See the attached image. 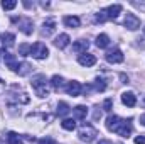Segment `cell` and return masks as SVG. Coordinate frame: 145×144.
<instances>
[{
    "instance_id": "1",
    "label": "cell",
    "mask_w": 145,
    "mask_h": 144,
    "mask_svg": "<svg viewBox=\"0 0 145 144\" xmlns=\"http://www.w3.org/2000/svg\"><path fill=\"white\" fill-rule=\"evenodd\" d=\"M106 129L111 132H116L121 137H128L132 134V124L127 119H120L118 115H108L106 119Z\"/></svg>"
},
{
    "instance_id": "2",
    "label": "cell",
    "mask_w": 145,
    "mask_h": 144,
    "mask_svg": "<svg viewBox=\"0 0 145 144\" xmlns=\"http://www.w3.org/2000/svg\"><path fill=\"white\" fill-rule=\"evenodd\" d=\"M31 85H32V88H34V92H36L37 97L44 98V97L49 95V90H47V80H46L44 75H36V76L32 78Z\"/></svg>"
},
{
    "instance_id": "3",
    "label": "cell",
    "mask_w": 145,
    "mask_h": 144,
    "mask_svg": "<svg viewBox=\"0 0 145 144\" xmlns=\"http://www.w3.org/2000/svg\"><path fill=\"white\" fill-rule=\"evenodd\" d=\"M79 139L81 141H84V143H91V141H95L96 139V136H98V131L91 126V124H84L81 129H79Z\"/></svg>"
},
{
    "instance_id": "4",
    "label": "cell",
    "mask_w": 145,
    "mask_h": 144,
    "mask_svg": "<svg viewBox=\"0 0 145 144\" xmlns=\"http://www.w3.org/2000/svg\"><path fill=\"white\" fill-rule=\"evenodd\" d=\"M49 54V49L44 42H36L34 46H31V56L36 59H46Z\"/></svg>"
},
{
    "instance_id": "5",
    "label": "cell",
    "mask_w": 145,
    "mask_h": 144,
    "mask_svg": "<svg viewBox=\"0 0 145 144\" xmlns=\"http://www.w3.org/2000/svg\"><path fill=\"white\" fill-rule=\"evenodd\" d=\"M14 22H19V29L24 32V34H32L34 32V22H32V19H29V17H14L12 19Z\"/></svg>"
},
{
    "instance_id": "6",
    "label": "cell",
    "mask_w": 145,
    "mask_h": 144,
    "mask_svg": "<svg viewBox=\"0 0 145 144\" xmlns=\"http://www.w3.org/2000/svg\"><path fill=\"white\" fill-rule=\"evenodd\" d=\"M123 24H125V27H127V29L135 31V29H138V27H140V19H138L135 14H130V12H128V14L125 15V22H123Z\"/></svg>"
},
{
    "instance_id": "7",
    "label": "cell",
    "mask_w": 145,
    "mask_h": 144,
    "mask_svg": "<svg viewBox=\"0 0 145 144\" xmlns=\"http://www.w3.org/2000/svg\"><path fill=\"white\" fill-rule=\"evenodd\" d=\"M105 58H106V61L111 63V65L121 63V61L125 59V56H123V53H121L120 49H111V51H108V53L105 54Z\"/></svg>"
},
{
    "instance_id": "8",
    "label": "cell",
    "mask_w": 145,
    "mask_h": 144,
    "mask_svg": "<svg viewBox=\"0 0 145 144\" xmlns=\"http://www.w3.org/2000/svg\"><path fill=\"white\" fill-rule=\"evenodd\" d=\"M121 10H123V7L120 3H115V5H110V7L105 9V14H106L108 20H111V19H116L118 14H121Z\"/></svg>"
},
{
    "instance_id": "9",
    "label": "cell",
    "mask_w": 145,
    "mask_h": 144,
    "mask_svg": "<svg viewBox=\"0 0 145 144\" xmlns=\"http://www.w3.org/2000/svg\"><path fill=\"white\" fill-rule=\"evenodd\" d=\"M78 61H79V65H81V66L89 68V66H93V65L96 63V58H95L93 54H89V53H84V54H79Z\"/></svg>"
},
{
    "instance_id": "10",
    "label": "cell",
    "mask_w": 145,
    "mask_h": 144,
    "mask_svg": "<svg viewBox=\"0 0 145 144\" xmlns=\"http://www.w3.org/2000/svg\"><path fill=\"white\" fill-rule=\"evenodd\" d=\"M81 90H83V87H81L79 81H69L68 87H66V92H68V95H71V97L81 95Z\"/></svg>"
},
{
    "instance_id": "11",
    "label": "cell",
    "mask_w": 145,
    "mask_h": 144,
    "mask_svg": "<svg viewBox=\"0 0 145 144\" xmlns=\"http://www.w3.org/2000/svg\"><path fill=\"white\" fill-rule=\"evenodd\" d=\"M121 102L127 107H135L137 105V97H135L133 92H125V93H121Z\"/></svg>"
},
{
    "instance_id": "12",
    "label": "cell",
    "mask_w": 145,
    "mask_h": 144,
    "mask_svg": "<svg viewBox=\"0 0 145 144\" xmlns=\"http://www.w3.org/2000/svg\"><path fill=\"white\" fill-rule=\"evenodd\" d=\"M88 46H89V42H88V41L79 39V41H76V42L72 44V51H74V53H78V54H84V53H86V49H88Z\"/></svg>"
},
{
    "instance_id": "13",
    "label": "cell",
    "mask_w": 145,
    "mask_h": 144,
    "mask_svg": "<svg viewBox=\"0 0 145 144\" xmlns=\"http://www.w3.org/2000/svg\"><path fill=\"white\" fill-rule=\"evenodd\" d=\"M3 61H5V65H7V68H10L12 71H17V58L14 56V54H10V53H5L3 54Z\"/></svg>"
},
{
    "instance_id": "14",
    "label": "cell",
    "mask_w": 145,
    "mask_h": 144,
    "mask_svg": "<svg viewBox=\"0 0 145 144\" xmlns=\"http://www.w3.org/2000/svg\"><path fill=\"white\" fill-rule=\"evenodd\" d=\"M63 24L69 29H76V27H79L81 22H79V17H76V15H66L63 19Z\"/></svg>"
},
{
    "instance_id": "15",
    "label": "cell",
    "mask_w": 145,
    "mask_h": 144,
    "mask_svg": "<svg viewBox=\"0 0 145 144\" xmlns=\"http://www.w3.org/2000/svg\"><path fill=\"white\" fill-rule=\"evenodd\" d=\"M54 31H56V22H54V19H47V20L44 22V26H42V34H44V36H51V34H54Z\"/></svg>"
},
{
    "instance_id": "16",
    "label": "cell",
    "mask_w": 145,
    "mask_h": 144,
    "mask_svg": "<svg viewBox=\"0 0 145 144\" xmlns=\"http://www.w3.org/2000/svg\"><path fill=\"white\" fill-rule=\"evenodd\" d=\"M69 41H71V37L68 36V34H59V36L56 37V41H54V46L59 48V49H64L69 44Z\"/></svg>"
},
{
    "instance_id": "17",
    "label": "cell",
    "mask_w": 145,
    "mask_h": 144,
    "mask_svg": "<svg viewBox=\"0 0 145 144\" xmlns=\"http://www.w3.org/2000/svg\"><path fill=\"white\" fill-rule=\"evenodd\" d=\"M72 114H74V119L83 120V119H86V115H88V107H84V105H78V107L72 108Z\"/></svg>"
},
{
    "instance_id": "18",
    "label": "cell",
    "mask_w": 145,
    "mask_h": 144,
    "mask_svg": "<svg viewBox=\"0 0 145 144\" xmlns=\"http://www.w3.org/2000/svg\"><path fill=\"white\" fill-rule=\"evenodd\" d=\"M2 44L5 46V48H12L14 46V41H15V36L14 34H10V32H5V34H2Z\"/></svg>"
},
{
    "instance_id": "19",
    "label": "cell",
    "mask_w": 145,
    "mask_h": 144,
    "mask_svg": "<svg viewBox=\"0 0 145 144\" xmlns=\"http://www.w3.org/2000/svg\"><path fill=\"white\" fill-rule=\"evenodd\" d=\"M69 110L71 107L66 104V102H59V105H57V110H56V114L59 115V117H64V115H68L69 114Z\"/></svg>"
},
{
    "instance_id": "20",
    "label": "cell",
    "mask_w": 145,
    "mask_h": 144,
    "mask_svg": "<svg viewBox=\"0 0 145 144\" xmlns=\"http://www.w3.org/2000/svg\"><path fill=\"white\" fill-rule=\"evenodd\" d=\"M7 144H22V137L17 132H8L7 134Z\"/></svg>"
},
{
    "instance_id": "21",
    "label": "cell",
    "mask_w": 145,
    "mask_h": 144,
    "mask_svg": "<svg viewBox=\"0 0 145 144\" xmlns=\"http://www.w3.org/2000/svg\"><path fill=\"white\" fill-rule=\"evenodd\" d=\"M63 81H64V80H63V76H59V75H54V76L51 78V81H49V83H51V87H52L54 90H59V88L63 87Z\"/></svg>"
},
{
    "instance_id": "22",
    "label": "cell",
    "mask_w": 145,
    "mask_h": 144,
    "mask_svg": "<svg viewBox=\"0 0 145 144\" xmlns=\"http://www.w3.org/2000/svg\"><path fill=\"white\" fill-rule=\"evenodd\" d=\"M108 44H110V37L106 36V34H100V36L96 37V46H98V48L103 49V48H106Z\"/></svg>"
},
{
    "instance_id": "23",
    "label": "cell",
    "mask_w": 145,
    "mask_h": 144,
    "mask_svg": "<svg viewBox=\"0 0 145 144\" xmlns=\"http://www.w3.org/2000/svg\"><path fill=\"white\" fill-rule=\"evenodd\" d=\"M61 127L66 129V131H74L76 129V122H74V119H64L61 122Z\"/></svg>"
},
{
    "instance_id": "24",
    "label": "cell",
    "mask_w": 145,
    "mask_h": 144,
    "mask_svg": "<svg viewBox=\"0 0 145 144\" xmlns=\"http://www.w3.org/2000/svg\"><path fill=\"white\" fill-rule=\"evenodd\" d=\"M32 70V66L29 65V63H22L20 66H17V73L20 75V76H25V75H29Z\"/></svg>"
},
{
    "instance_id": "25",
    "label": "cell",
    "mask_w": 145,
    "mask_h": 144,
    "mask_svg": "<svg viewBox=\"0 0 145 144\" xmlns=\"http://www.w3.org/2000/svg\"><path fill=\"white\" fill-rule=\"evenodd\" d=\"M93 87V90H96V92H105V88H106V83H105V80H96L95 81V85H91Z\"/></svg>"
},
{
    "instance_id": "26",
    "label": "cell",
    "mask_w": 145,
    "mask_h": 144,
    "mask_svg": "<svg viewBox=\"0 0 145 144\" xmlns=\"http://www.w3.org/2000/svg\"><path fill=\"white\" fill-rule=\"evenodd\" d=\"M17 7V2L15 0H3L2 2V9L3 10H12V9H15Z\"/></svg>"
},
{
    "instance_id": "27",
    "label": "cell",
    "mask_w": 145,
    "mask_h": 144,
    "mask_svg": "<svg viewBox=\"0 0 145 144\" xmlns=\"http://www.w3.org/2000/svg\"><path fill=\"white\" fill-rule=\"evenodd\" d=\"M19 54L20 56H31V44H20L19 46Z\"/></svg>"
},
{
    "instance_id": "28",
    "label": "cell",
    "mask_w": 145,
    "mask_h": 144,
    "mask_svg": "<svg viewBox=\"0 0 145 144\" xmlns=\"http://www.w3.org/2000/svg\"><path fill=\"white\" fill-rule=\"evenodd\" d=\"M37 144H56V141L52 137H42V139L37 141Z\"/></svg>"
},
{
    "instance_id": "29",
    "label": "cell",
    "mask_w": 145,
    "mask_h": 144,
    "mask_svg": "<svg viewBox=\"0 0 145 144\" xmlns=\"http://www.w3.org/2000/svg\"><path fill=\"white\" fill-rule=\"evenodd\" d=\"M111 105H113V100H111V98H106L105 104H103V108H105L106 112H110V110H111Z\"/></svg>"
},
{
    "instance_id": "30",
    "label": "cell",
    "mask_w": 145,
    "mask_h": 144,
    "mask_svg": "<svg viewBox=\"0 0 145 144\" xmlns=\"http://www.w3.org/2000/svg\"><path fill=\"white\" fill-rule=\"evenodd\" d=\"M95 108H96V110H95V115H93V119H95V120H98V119L101 117V110H100V107H95Z\"/></svg>"
},
{
    "instance_id": "31",
    "label": "cell",
    "mask_w": 145,
    "mask_h": 144,
    "mask_svg": "<svg viewBox=\"0 0 145 144\" xmlns=\"http://www.w3.org/2000/svg\"><path fill=\"white\" fill-rule=\"evenodd\" d=\"M135 144H145V136H138V137H135Z\"/></svg>"
},
{
    "instance_id": "32",
    "label": "cell",
    "mask_w": 145,
    "mask_h": 144,
    "mask_svg": "<svg viewBox=\"0 0 145 144\" xmlns=\"http://www.w3.org/2000/svg\"><path fill=\"white\" fill-rule=\"evenodd\" d=\"M132 5H133V7H138V9H142V10H145V3H140V2H132Z\"/></svg>"
},
{
    "instance_id": "33",
    "label": "cell",
    "mask_w": 145,
    "mask_h": 144,
    "mask_svg": "<svg viewBox=\"0 0 145 144\" xmlns=\"http://www.w3.org/2000/svg\"><path fill=\"white\" fill-rule=\"evenodd\" d=\"M120 78H121V83H128V76H125L123 73L120 75Z\"/></svg>"
},
{
    "instance_id": "34",
    "label": "cell",
    "mask_w": 145,
    "mask_h": 144,
    "mask_svg": "<svg viewBox=\"0 0 145 144\" xmlns=\"http://www.w3.org/2000/svg\"><path fill=\"white\" fill-rule=\"evenodd\" d=\"M24 5H25L27 9H31V7H34V3H31V2H24Z\"/></svg>"
},
{
    "instance_id": "35",
    "label": "cell",
    "mask_w": 145,
    "mask_h": 144,
    "mask_svg": "<svg viewBox=\"0 0 145 144\" xmlns=\"http://www.w3.org/2000/svg\"><path fill=\"white\" fill-rule=\"evenodd\" d=\"M140 124L145 126V114H144V115H140Z\"/></svg>"
},
{
    "instance_id": "36",
    "label": "cell",
    "mask_w": 145,
    "mask_h": 144,
    "mask_svg": "<svg viewBox=\"0 0 145 144\" xmlns=\"http://www.w3.org/2000/svg\"><path fill=\"white\" fill-rule=\"evenodd\" d=\"M98 144H111V143H110L108 139H101V141H100Z\"/></svg>"
},
{
    "instance_id": "37",
    "label": "cell",
    "mask_w": 145,
    "mask_h": 144,
    "mask_svg": "<svg viewBox=\"0 0 145 144\" xmlns=\"http://www.w3.org/2000/svg\"><path fill=\"white\" fill-rule=\"evenodd\" d=\"M2 54H3V51H0V56H2Z\"/></svg>"
},
{
    "instance_id": "38",
    "label": "cell",
    "mask_w": 145,
    "mask_h": 144,
    "mask_svg": "<svg viewBox=\"0 0 145 144\" xmlns=\"http://www.w3.org/2000/svg\"><path fill=\"white\" fill-rule=\"evenodd\" d=\"M118 144H120V143H118Z\"/></svg>"
}]
</instances>
